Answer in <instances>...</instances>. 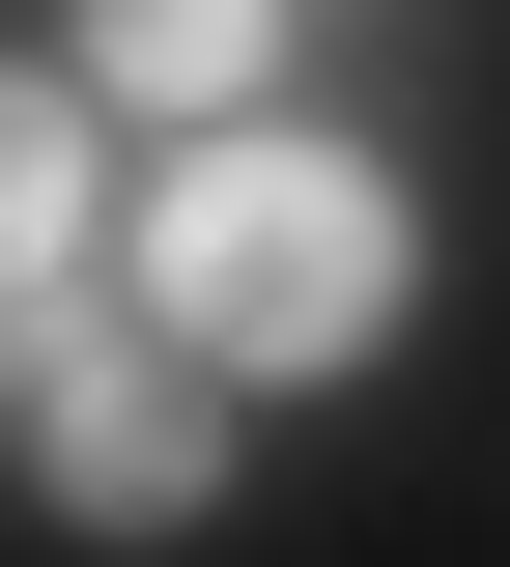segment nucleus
I'll list each match as a JSON object with an SVG mask.
<instances>
[{
  "instance_id": "f257e3e1",
  "label": "nucleus",
  "mask_w": 510,
  "mask_h": 567,
  "mask_svg": "<svg viewBox=\"0 0 510 567\" xmlns=\"http://www.w3.org/2000/svg\"><path fill=\"white\" fill-rule=\"evenodd\" d=\"M143 284H170L199 369H341L368 312H397V199H368L341 142H199L170 227H143Z\"/></svg>"
},
{
  "instance_id": "f03ea898",
  "label": "nucleus",
  "mask_w": 510,
  "mask_h": 567,
  "mask_svg": "<svg viewBox=\"0 0 510 567\" xmlns=\"http://www.w3.org/2000/svg\"><path fill=\"white\" fill-rule=\"evenodd\" d=\"M0 341H29V454H58L85 539H170V511L227 483V369L170 341V312H85L58 284V312H0Z\"/></svg>"
},
{
  "instance_id": "7ed1b4c3",
  "label": "nucleus",
  "mask_w": 510,
  "mask_h": 567,
  "mask_svg": "<svg viewBox=\"0 0 510 567\" xmlns=\"http://www.w3.org/2000/svg\"><path fill=\"white\" fill-rule=\"evenodd\" d=\"M256 58H284V0H85V85H143V114H227Z\"/></svg>"
},
{
  "instance_id": "20e7f679",
  "label": "nucleus",
  "mask_w": 510,
  "mask_h": 567,
  "mask_svg": "<svg viewBox=\"0 0 510 567\" xmlns=\"http://www.w3.org/2000/svg\"><path fill=\"white\" fill-rule=\"evenodd\" d=\"M58 256H85V114L0 85V312H58Z\"/></svg>"
}]
</instances>
